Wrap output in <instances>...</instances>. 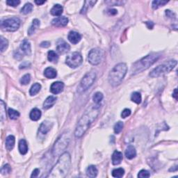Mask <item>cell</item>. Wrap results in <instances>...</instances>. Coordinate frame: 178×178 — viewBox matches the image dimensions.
Listing matches in <instances>:
<instances>
[{
	"label": "cell",
	"instance_id": "e575fe53",
	"mask_svg": "<svg viewBox=\"0 0 178 178\" xmlns=\"http://www.w3.org/2000/svg\"><path fill=\"white\" fill-rule=\"evenodd\" d=\"M104 95L102 93L100 92H97L95 93L93 97V100L95 104H99L100 102L103 99Z\"/></svg>",
	"mask_w": 178,
	"mask_h": 178
},
{
	"label": "cell",
	"instance_id": "5b68a950",
	"mask_svg": "<svg viewBox=\"0 0 178 178\" xmlns=\"http://www.w3.org/2000/svg\"><path fill=\"white\" fill-rule=\"evenodd\" d=\"M177 61L171 60L162 65H159L151 71V73L149 75L150 77L155 78L166 75V74L170 73L171 70H173L175 67L177 66Z\"/></svg>",
	"mask_w": 178,
	"mask_h": 178
},
{
	"label": "cell",
	"instance_id": "2e32d148",
	"mask_svg": "<svg viewBox=\"0 0 178 178\" xmlns=\"http://www.w3.org/2000/svg\"><path fill=\"white\" fill-rule=\"evenodd\" d=\"M20 49L26 55L29 56L31 53V44L28 40H24L20 45Z\"/></svg>",
	"mask_w": 178,
	"mask_h": 178
},
{
	"label": "cell",
	"instance_id": "8992f818",
	"mask_svg": "<svg viewBox=\"0 0 178 178\" xmlns=\"http://www.w3.org/2000/svg\"><path fill=\"white\" fill-rule=\"evenodd\" d=\"M95 79H96V73L94 71L89 72L80 82L77 87V92L82 93L87 90L94 83Z\"/></svg>",
	"mask_w": 178,
	"mask_h": 178
},
{
	"label": "cell",
	"instance_id": "d4e9b609",
	"mask_svg": "<svg viewBox=\"0 0 178 178\" xmlns=\"http://www.w3.org/2000/svg\"><path fill=\"white\" fill-rule=\"evenodd\" d=\"M40 27V21L38 19H35L33 20L31 27H29V30H28V34L29 36H31L32 34L35 33V31L38 29V28Z\"/></svg>",
	"mask_w": 178,
	"mask_h": 178
},
{
	"label": "cell",
	"instance_id": "277c9868",
	"mask_svg": "<svg viewBox=\"0 0 178 178\" xmlns=\"http://www.w3.org/2000/svg\"><path fill=\"white\" fill-rule=\"evenodd\" d=\"M127 67L124 63L117 64L110 71L108 75V82L113 86H117L121 84L127 73Z\"/></svg>",
	"mask_w": 178,
	"mask_h": 178
},
{
	"label": "cell",
	"instance_id": "ba28073f",
	"mask_svg": "<svg viewBox=\"0 0 178 178\" xmlns=\"http://www.w3.org/2000/svg\"><path fill=\"white\" fill-rule=\"evenodd\" d=\"M20 25V19L16 17L8 18L1 21V28L4 31H16Z\"/></svg>",
	"mask_w": 178,
	"mask_h": 178
},
{
	"label": "cell",
	"instance_id": "d6a6232c",
	"mask_svg": "<svg viewBox=\"0 0 178 178\" xmlns=\"http://www.w3.org/2000/svg\"><path fill=\"white\" fill-rule=\"evenodd\" d=\"M32 10H33V5L31 3H27L22 8L21 13L25 15H27L28 13H30L32 11Z\"/></svg>",
	"mask_w": 178,
	"mask_h": 178
},
{
	"label": "cell",
	"instance_id": "ffe728a7",
	"mask_svg": "<svg viewBox=\"0 0 178 178\" xmlns=\"http://www.w3.org/2000/svg\"><path fill=\"white\" fill-rule=\"evenodd\" d=\"M44 75L48 79H54L57 76V72L54 68L49 67L45 70Z\"/></svg>",
	"mask_w": 178,
	"mask_h": 178
},
{
	"label": "cell",
	"instance_id": "816d5d0a",
	"mask_svg": "<svg viewBox=\"0 0 178 178\" xmlns=\"http://www.w3.org/2000/svg\"><path fill=\"white\" fill-rule=\"evenodd\" d=\"M45 1H35V3L36 4H38V5H41V4H44L45 3Z\"/></svg>",
	"mask_w": 178,
	"mask_h": 178
},
{
	"label": "cell",
	"instance_id": "836d02e7",
	"mask_svg": "<svg viewBox=\"0 0 178 178\" xmlns=\"http://www.w3.org/2000/svg\"><path fill=\"white\" fill-rule=\"evenodd\" d=\"M168 3V1H163V0H155V1H153V4H152V6H153V8L154 9H157L161 6H164L165 4Z\"/></svg>",
	"mask_w": 178,
	"mask_h": 178
},
{
	"label": "cell",
	"instance_id": "b9f144b4",
	"mask_svg": "<svg viewBox=\"0 0 178 178\" xmlns=\"http://www.w3.org/2000/svg\"><path fill=\"white\" fill-rule=\"evenodd\" d=\"M6 4L8 6L16 7V6H18L20 4V1H19V0H8V1H6Z\"/></svg>",
	"mask_w": 178,
	"mask_h": 178
},
{
	"label": "cell",
	"instance_id": "4fadbf2b",
	"mask_svg": "<svg viewBox=\"0 0 178 178\" xmlns=\"http://www.w3.org/2000/svg\"><path fill=\"white\" fill-rule=\"evenodd\" d=\"M68 19L65 16H60L54 18L52 21V24L56 27H65L68 25Z\"/></svg>",
	"mask_w": 178,
	"mask_h": 178
},
{
	"label": "cell",
	"instance_id": "8fae6325",
	"mask_svg": "<svg viewBox=\"0 0 178 178\" xmlns=\"http://www.w3.org/2000/svg\"><path fill=\"white\" fill-rule=\"evenodd\" d=\"M56 49H57L58 52L61 54H65L68 52L70 50V47L66 41L63 40V39H60L58 40L57 45H56Z\"/></svg>",
	"mask_w": 178,
	"mask_h": 178
},
{
	"label": "cell",
	"instance_id": "6da1fadb",
	"mask_svg": "<svg viewBox=\"0 0 178 178\" xmlns=\"http://www.w3.org/2000/svg\"><path fill=\"white\" fill-rule=\"evenodd\" d=\"M100 107L101 106L99 104H95L88 108L77 125L75 132V137L81 138L85 134L91 123L95 120V118L99 115Z\"/></svg>",
	"mask_w": 178,
	"mask_h": 178
},
{
	"label": "cell",
	"instance_id": "e0dca14e",
	"mask_svg": "<svg viewBox=\"0 0 178 178\" xmlns=\"http://www.w3.org/2000/svg\"><path fill=\"white\" fill-rule=\"evenodd\" d=\"M125 156L128 159H132L136 156V151L133 145H129L125 150Z\"/></svg>",
	"mask_w": 178,
	"mask_h": 178
},
{
	"label": "cell",
	"instance_id": "52a82bcc",
	"mask_svg": "<svg viewBox=\"0 0 178 178\" xmlns=\"http://www.w3.org/2000/svg\"><path fill=\"white\" fill-rule=\"evenodd\" d=\"M69 142H70V138L68 134L65 133L61 136L58 140L56 141L53 147V154L54 156H59L63 152H64L67 147Z\"/></svg>",
	"mask_w": 178,
	"mask_h": 178
},
{
	"label": "cell",
	"instance_id": "f907efd6",
	"mask_svg": "<svg viewBox=\"0 0 178 178\" xmlns=\"http://www.w3.org/2000/svg\"><path fill=\"white\" fill-rule=\"evenodd\" d=\"M28 67V63L27 62H25L23 63L22 64H21L20 66H19V68L22 69V68H27Z\"/></svg>",
	"mask_w": 178,
	"mask_h": 178
},
{
	"label": "cell",
	"instance_id": "1f68e13d",
	"mask_svg": "<svg viewBox=\"0 0 178 178\" xmlns=\"http://www.w3.org/2000/svg\"><path fill=\"white\" fill-rule=\"evenodd\" d=\"M0 118H1V121H4V119H6V105L4 102L3 100L0 101Z\"/></svg>",
	"mask_w": 178,
	"mask_h": 178
},
{
	"label": "cell",
	"instance_id": "5bb4252c",
	"mask_svg": "<svg viewBox=\"0 0 178 178\" xmlns=\"http://www.w3.org/2000/svg\"><path fill=\"white\" fill-rule=\"evenodd\" d=\"M52 123L49 122V121L45 120L44 122L42 123V124L40 125V127H39V132L40 134H43V135H45L47 132H49L50 131V129L52 127Z\"/></svg>",
	"mask_w": 178,
	"mask_h": 178
},
{
	"label": "cell",
	"instance_id": "c3c4849f",
	"mask_svg": "<svg viewBox=\"0 0 178 178\" xmlns=\"http://www.w3.org/2000/svg\"><path fill=\"white\" fill-rule=\"evenodd\" d=\"M107 3H111V4H112L113 3H114V4H115V5H118V6H120V4H123V3H124V2H123V1H114V2H113V1H107Z\"/></svg>",
	"mask_w": 178,
	"mask_h": 178
},
{
	"label": "cell",
	"instance_id": "f1b7e54d",
	"mask_svg": "<svg viewBox=\"0 0 178 178\" xmlns=\"http://www.w3.org/2000/svg\"><path fill=\"white\" fill-rule=\"evenodd\" d=\"M40 89H41L40 84L38 83H35L34 85H32L31 88H30V90H29L30 95H31V96L36 95L37 93L40 90Z\"/></svg>",
	"mask_w": 178,
	"mask_h": 178
},
{
	"label": "cell",
	"instance_id": "4dcf8cb0",
	"mask_svg": "<svg viewBox=\"0 0 178 178\" xmlns=\"http://www.w3.org/2000/svg\"><path fill=\"white\" fill-rule=\"evenodd\" d=\"M141 95L138 92H134L131 95V100L136 104H140L141 102Z\"/></svg>",
	"mask_w": 178,
	"mask_h": 178
},
{
	"label": "cell",
	"instance_id": "cb8c5ba5",
	"mask_svg": "<svg viewBox=\"0 0 178 178\" xmlns=\"http://www.w3.org/2000/svg\"><path fill=\"white\" fill-rule=\"evenodd\" d=\"M41 114H41V111L38 109V108H34L31 111V112H30L29 117L32 120L37 121L40 118Z\"/></svg>",
	"mask_w": 178,
	"mask_h": 178
},
{
	"label": "cell",
	"instance_id": "9a60e30c",
	"mask_svg": "<svg viewBox=\"0 0 178 178\" xmlns=\"http://www.w3.org/2000/svg\"><path fill=\"white\" fill-rule=\"evenodd\" d=\"M68 40H70V42L73 44H77L81 40L82 36L78 33V32L72 31L69 33L68 36Z\"/></svg>",
	"mask_w": 178,
	"mask_h": 178
},
{
	"label": "cell",
	"instance_id": "603a6c76",
	"mask_svg": "<svg viewBox=\"0 0 178 178\" xmlns=\"http://www.w3.org/2000/svg\"><path fill=\"white\" fill-rule=\"evenodd\" d=\"M19 151L21 155H25L28 152V145L25 139H22L19 141Z\"/></svg>",
	"mask_w": 178,
	"mask_h": 178
},
{
	"label": "cell",
	"instance_id": "f6af8a7d",
	"mask_svg": "<svg viewBox=\"0 0 178 178\" xmlns=\"http://www.w3.org/2000/svg\"><path fill=\"white\" fill-rule=\"evenodd\" d=\"M39 173H40V170L38 168H36L35 170L33 171V173H32L31 177H38V175H39Z\"/></svg>",
	"mask_w": 178,
	"mask_h": 178
},
{
	"label": "cell",
	"instance_id": "d590c367",
	"mask_svg": "<svg viewBox=\"0 0 178 178\" xmlns=\"http://www.w3.org/2000/svg\"><path fill=\"white\" fill-rule=\"evenodd\" d=\"M8 113L10 118L12 119V120H16V119H18V117L19 116V113L18 111L13 109V108H9Z\"/></svg>",
	"mask_w": 178,
	"mask_h": 178
},
{
	"label": "cell",
	"instance_id": "d6986e66",
	"mask_svg": "<svg viewBox=\"0 0 178 178\" xmlns=\"http://www.w3.org/2000/svg\"><path fill=\"white\" fill-rule=\"evenodd\" d=\"M123 160V154L116 150L112 155V163L114 165L120 164Z\"/></svg>",
	"mask_w": 178,
	"mask_h": 178
},
{
	"label": "cell",
	"instance_id": "30bf717a",
	"mask_svg": "<svg viewBox=\"0 0 178 178\" xmlns=\"http://www.w3.org/2000/svg\"><path fill=\"white\" fill-rule=\"evenodd\" d=\"M103 56L104 52L102 49L97 48L91 49L88 56V62L93 66H97L100 64L103 58Z\"/></svg>",
	"mask_w": 178,
	"mask_h": 178
},
{
	"label": "cell",
	"instance_id": "484cf974",
	"mask_svg": "<svg viewBox=\"0 0 178 178\" xmlns=\"http://www.w3.org/2000/svg\"><path fill=\"white\" fill-rule=\"evenodd\" d=\"M97 173H98V171L96 167L93 165H91V166H89L87 169H86V175L89 177L93 178L97 176Z\"/></svg>",
	"mask_w": 178,
	"mask_h": 178
},
{
	"label": "cell",
	"instance_id": "681fc988",
	"mask_svg": "<svg viewBox=\"0 0 178 178\" xmlns=\"http://www.w3.org/2000/svg\"><path fill=\"white\" fill-rule=\"evenodd\" d=\"M146 25H147V27H148V29H153V26H154V24L152 22H146Z\"/></svg>",
	"mask_w": 178,
	"mask_h": 178
},
{
	"label": "cell",
	"instance_id": "9c48e42d",
	"mask_svg": "<svg viewBox=\"0 0 178 178\" xmlns=\"http://www.w3.org/2000/svg\"><path fill=\"white\" fill-rule=\"evenodd\" d=\"M82 61H83V58H82V54L77 52L69 54L66 59V64L72 68H76L79 67L82 64Z\"/></svg>",
	"mask_w": 178,
	"mask_h": 178
},
{
	"label": "cell",
	"instance_id": "7c38bea8",
	"mask_svg": "<svg viewBox=\"0 0 178 178\" xmlns=\"http://www.w3.org/2000/svg\"><path fill=\"white\" fill-rule=\"evenodd\" d=\"M64 88V84L61 82H56L50 86V91L53 94H58L61 93Z\"/></svg>",
	"mask_w": 178,
	"mask_h": 178
},
{
	"label": "cell",
	"instance_id": "44dd1931",
	"mask_svg": "<svg viewBox=\"0 0 178 178\" xmlns=\"http://www.w3.org/2000/svg\"><path fill=\"white\" fill-rule=\"evenodd\" d=\"M63 10H64V8H63V6L61 5H60V4H56L51 9L50 13L54 16L60 17L63 13Z\"/></svg>",
	"mask_w": 178,
	"mask_h": 178
},
{
	"label": "cell",
	"instance_id": "60d3db41",
	"mask_svg": "<svg viewBox=\"0 0 178 178\" xmlns=\"http://www.w3.org/2000/svg\"><path fill=\"white\" fill-rule=\"evenodd\" d=\"M150 176V173L146 170H141L138 174V177L140 178H146L149 177Z\"/></svg>",
	"mask_w": 178,
	"mask_h": 178
},
{
	"label": "cell",
	"instance_id": "4316f807",
	"mask_svg": "<svg viewBox=\"0 0 178 178\" xmlns=\"http://www.w3.org/2000/svg\"><path fill=\"white\" fill-rule=\"evenodd\" d=\"M96 2V1H86L84 2V5L81 10V13L85 14L88 11L89 7H93Z\"/></svg>",
	"mask_w": 178,
	"mask_h": 178
},
{
	"label": "cell",
	"instance_id": "7dc6e473",
	"mask_svg": "<svg viewBox=\"0 0 178 178\" xmlns=\"http://www.w3.org/2000/svg\"><path fill=\"white\" fill-rule=\"evenodd\" d=\"M50 45V43L47 42V41H45V42L41 43L40 46L42 47H48Z\"/></svg>",
	"mask_w": 178,
	"mask_h": 178
},
{
	"label": "cell",
	"instance_id": "f5cc1de1",
	"mask_svg": "<svg viewBox=\"0 0 178 178\" xmlns=\"http://www.w3.org/2000/svg\"><path fill=\"white\" fill-rule=\"evenodd\" d=\"M173 96L175 97V99H177V88H175V90H174V93H173Z\"/></svg>",
	"mask_w": 178,
	"mask_h": 178
},
{
	"label": "cell",
	"instance_id": "bcb514c9",
	"mask_svg": "<svg viewBox=\"0 0 178 178\" xmlns=\"http://www.w3.org/2000/svg\"><path fill=\"white\" fill-rule=\"evenodd\" d=\"M108 13L109 15H111V16H114V15H116L118 13V10H116V9H109L108 10Z\"/></svg>",
	"mask_w": 178,
	"mask_h": 178
},
{
	"label": "cell",
	"instance_id": "8d00e7d4",
	"mask_svg": "<svg viewBox=\"0 0 178 178\" xmlns=\"http://www.w3.org/2000/svg\"><path fill=\"white\" fill-rule=\"evenodd\" d=\"M8 46V42L5 38H4L3 36H1V45H0V50L1 52H4V51L7 49Z\"/></svg>",
	"mask_w": 178,
	"mask_h": 178
},
{
	"label": "cell",
	"instance_id": "7402d4cb",
	"mask_svg": "<svg viewBox=\"0 0 178 178\" xmlns=\"http://www.w3.org/2000/svg\"><path fill=\"white\" fill-rule=\"evenodd\" d=\"M15 142H16V139H15L14 136L12 135L8 136L6 139V148L8 151L12 150L14 147Z\"/></svg>",
	"mask_w": 178,
	"mask_h": 178
},
{
	"label": "cell",
	"instance_id": "7bdbcfd3",
	"mask_svg": "<svg viewBox=\"0 0 178 178\" xmlns=\"http://www.w3.org/2000/svg\"><path fill=\"white\" fill-rule=\"evenodd\" d=\"M130 114H131V110L129 109V108H125L122 111V113H121V117H122L123 118H127V117L129 116Z\"/></svg>",
	"mask_w": 178,
	"mask_h": 178
},
{
	"label": "cell",
	"instance_id": "3957f363",
	"mask_svg": "<svg viewBox=\"0 0 178 178\" xmlns=\"http://www.w3.org/2000/svg\"><path fill=\"white\" fill-rule=\"evenodd\" d=\"M160 57L159 53H151L143 57L141 59L138 61L133 64L132 68V73L133 75L141 73L147 70L152 65H153Z\"/></svg>",
	"mask_w": 178,
	"mask_h": 178
},
{
	"label": "cell",
	"instance_id": "ac0fdd59",
	"mask_svg": "<svg viewBox=\"0 0 178 178\" xmlns=\"http://www.w3.org/2000/svg\"><path fill=\"white\" fill-rule=\"evenodd\" d=\"M56 99L57 98L55 96H49L43 103V108L48 109V108H51L55 104Z\"/></svg>",
	"mask_w": 178,
	"mask_h": 178
},
{
	"label": "cell",
	"instance_id": "ab89813d",
	"mask_svg": "<svg viewBox=\"0 0 178 178\" xmlns=\"http://www.w3.org/2000/svg\"><path fill=\"white\" fill-rule=\"evenodd\" d=\"M11 171V168H10L9 164H6L1 168V174L5 175L9 173Z\"/></svg>",
	"mask_w": 178,
	"mask_h": 178
},
{
	"label": "cell",
	"instance_id": "f35d334b",
	"mask_svg": "<svg viewBox=\"0 0 178 178\" xmlns=\"http://www.w3.org/2000/svg\"><path fill=\"white\" fill-rule=\"evenodd\" d=\"M123 123L121 122V121H119L116 123V125L114 126V132L116 134H119L120 132L122 131L123 129Z\"/></svg>",
	"mask_w": 178,
	"mask_h": 178
},
{
	"label": "cell",
	"instance_id": "ee69618b",
	"mask_svg": "<svg viewBox=\"0 0 178 178\" xmlns=\"http://www.w3.org/2000/svg\"><path fill=\"white\" fill-rule=\"evenodd\" d=\"M166 15L167 16V17H168V18H173V19L176 18V16H175V14L170 10H166Z\"/></svg>",
	"mask_w": 178,
	"mask_h": 178
},
{
	"label": "cell",
	"instance_id": "74e56055",
	"mask_svg": "<svg viewBox=\"0 0 178 178\" xmlns=\"http://www.w3.org/2000/svg\"><path fill=\"white\" fill-rule=\"evenodd\" d=\"M31 81V76L29 74H26L20 79V83L22 85H27Z\"/></svg>",
	"mask_w": 178,
	"mask_h": 178
},
{
	"label": "cell",
	"instance_id": "7a4b0ae2",
	"mask_svg": "<svg viewBox=\"0 0 178 178\" xmlns=\"http://www.w3.org/2000/svg\"><path fill=\"white\" fill-rule=\"evenodd\" d=\"M71 166V157L68 153H64L60 156L57 163L50 171L47 177L63 178L68 174Z\"/></svg>",
	"mask_w": 178,
	"mask_h": 178
},
{
	"label": "cell",
	"instance_id": "83f0119b",
	"mask_svg": "<svg viewBox=\"0 0 178 178\" xmlns=\"http://www.w3.org/2000/svg\"><path fill=\"white\" fill-rule=\"evenodd\" d=\"M47 58L50 62L56 63L58 60V56L55 52L53 50H50L47 54Z\"/></svg>",
	"mask_w": 178,
	"mask_h": 178
},
{
	"label": "cell",
	"instance_id": "f546056e",
	"mask_svg": "<svg viewBox=\"0 0 178 178\" xmlns=\"http://www.w3.org/2000/svg\"><path fill=\"white\" fill-rule=\"evenodd\" d=\"M125 174V171L124 169L122 168H116L112 171V176L114 177L117 178H120L122 177Z\"/></svg>",
	"mask_w": 178,
	"mask_h": 178
}]
</instances>
